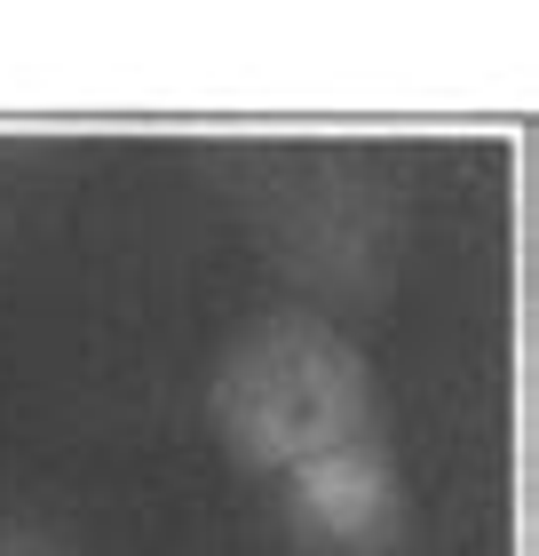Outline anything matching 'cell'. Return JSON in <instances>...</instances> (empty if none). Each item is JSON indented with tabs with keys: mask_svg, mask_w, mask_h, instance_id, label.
<instances>
[{
	"mask_svg": "<svg viewBox=\"0 0 539 556\" xmlns=\"http://www.w3.org/2000/svg\"><path fill=\"white\" fill-rule=\"evenodd\" d=\"M215 429L246 469H310L373 438V366L318 318H270L230 342L215 374Z\"/></svg>",
	"mask_w": 539,
	"mask_h": 556,
	"instance_id": "cell-1",
	"label": "cell"
},
{
	"mask_svg": "<svg viewBox=\"0 0 539 556\" xmlns=\"http://www.w3.org/2000/svg\"><path fill=\"white\" fill-rule=\"evenodd\" d=\"M286 485H294L301 525L325 533L333 548L373 556V548H389V541L405 533V493H397V469H389V453H381V438L325 453V462L294 469Z\"/></svg>",
	"mask_w": 539,
	"mask_h": 556,
	"instance_id": "cell-2",
	"label": "cell"
},
{
	"mask_svg": "<svg viewBox=\"0 0 539 556\" xmlns=\"http://www.w3.org/2000/svg\"><path fill=\"white\" fill-rule=\"evenodd\" d=\"M0 556H33V548H24V541H0Z\"/></svg>",
	"mask_w": 539,
	"mask_h": 556,
	"instance_id": "cell-3",
	"label": "cell"
}]
</instances>
